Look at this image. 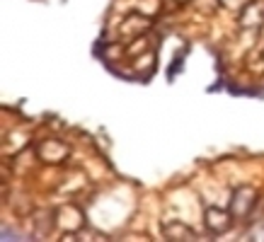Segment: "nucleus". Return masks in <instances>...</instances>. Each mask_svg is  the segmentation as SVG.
I'll return each mask as SVG.
<instances>
[{"mask_svg":"<svg viewBox=\"0 0 264 242\" xmlns=\"http://www.w3.org/2000/svg\"><path fill=\"white\" fill-rule=\"evenodd\" d=\"M163 232H165L167 240H184V237H187V240H194L196 237L194 232L187 228V225H182V223H170V225H165Z\"/></svg>","mask_w":264,"mask_h":242,"instance_id":"nucleus-3","label":"nucleus"},{"mask_svg":"<svg viewBox=\"0 0 264 242\" xmlns=\"http://www.w3.org/2000/svg\"><path fill=\"white\" fill-rule=\"evenodd\" d=\"M254 199H257L254 189H250V187L237 189L235 194H233V201H230V208H233V213L247 215V213L252 211V206H254Z\"/></svg>","mask_w":264,"mask_h":242,"instance_id":"nucleus-1","label":"nucleus"},{"mask_svg":"<svg viewBox=\"0 0 264 242\" xmlns=\"http://www.w3.org/2000/svg\"><path fill=\"white\" fill-rule=\"evenodd\" d=\"M204 223L211 232H223L230 228V213L221 211V208H206L204 211Z\"/></svg>","mask_w":264,"mask_h":242,"instance_id":"nucleus-2","label":"nucleus"}]
</instances>
